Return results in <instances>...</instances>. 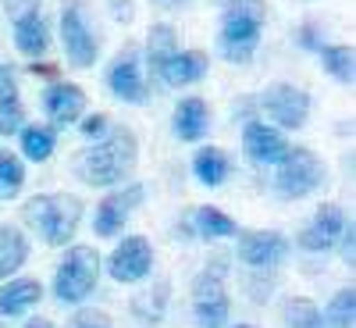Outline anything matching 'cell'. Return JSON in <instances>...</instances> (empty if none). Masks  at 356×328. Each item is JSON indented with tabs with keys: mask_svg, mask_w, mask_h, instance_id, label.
<instances>
[{
	"mask_svg": "<svg viewBox=\"0 0 356 328\" xmlns=\"http://www.w3.org/2000/svg\"><path fill=\"white\" fill-rule=\"evenodd\" d=\"M211 61H207L203 50H186V54H171L168 61H161L154 72L168 82V86H193L207 75Z\"/></svg>",
	"mask_w": 356,
	"mask_h": 328,
	"instance_id": "cell-16",
	"label": "cell"
},
{
	"mask_svg": "<svg viewBox=\"0 0 356 328\" xmlns=\"http://www.w3.org/2000/svg\"><path fill=\"white\" fill-rule=\"evenodd\" d=\"M57 146V136L50 125H25L22 129V154L29 161H47Z\"/></svg>",
	"mask_w": 356,
	"mask_h": 328,
	"instance_id": "cell-23",
	"label": "cell"
},
{
	"mask_svg": "<svg viewBox=\"0 0 356 328\" xmlns=\"http://www.w3.org/2000/svg\"><path fill=\"white\" fill-rule=\"evenodd\" d=\"M289 253V240L275 228L264 232H243L239 235V260L257 267V272H271L275 264H282Z\"/></svg>",
	"mask_w": 356,
	"mask_h": 328,
	"instance_id": "cell-10",
	"label": "cell"
},
{
	"mask_svg": "<svg viewBox=\"0 0 356 328\" xmlns=\"http://www.w3.org/2000/svg\"><path fill=\"white\" fill-rule=\"evenodd\" d=\"M40 4H43V0H4V11H8L11 22H18V18H25V15H36Z\"/></svg>",
	"mask_w": 356,
	"mask_h": 328,
	"instance_id": "cell-31",
	"label": "cell"
},
{
	"mask_svg": "<svg viewBox=\"0 0 356 328\" xmlns=\"http://www.w3.org/2000/svg\"><path fill=\"white\" fill-rule=\"evenodd\" d=\"M154 267V247L143 235H129L118 243V250L107 260V272L114 282H143Z\"/></svg>",
	"mask_w": 356,
	"mask_h": 328,
	"instance_id": "cell-9",
	"label": "cell"
},
{
	"mask_svg": "<svg viewBox=\"0 0 356 328\" xmlns=\"http://www.w3.org/2000/svg\"><path fill=\"white\" fill-rule=\"evenodd\" d=\"M15 43H18V50L29 54V57H43V54H47V47H50V29H47V22L40 18V11L15 22Z\"/></svg>",
	"mask_w": 356,
	"mask_h": 328,
	"instance_id": "cell-19",
	"label": "cell"
},
{
	"mask_svg": "<svg viewBox=\"0 0 356 328\" xmlns=\"http://www.w3.org/2000/svg\"><path fill=\"white\" fill-rule=\"evenodd\" d=\"M22 129H25L22 100H4V104H0V136H15Z\"/></svg>",
	"mask_w": 356,
	"mask_h": 328,
	"instance_id": "cell-29",
	"label": "cell"
},
{
	"mask_svg": "<svg viewBox=\"0 0 356 328\" xmlns=\"http://www.w3.org/2000/svg\"><path fill=\"white\" fill-rule=\"evenodd\" d=\"M107 8H111V18L122 22V25H129L136 18V4H132V0H107Z\"/></svg>",
	"mask_w": 356,
	"mask_h": 328,
	"instance_id": "cell-33",
	"label": "cell"
},
{
	"mask_svg": "<svg viewBox=\"0 0 356 328\" xmlns=\"http://www.w3.org/2000/svg\"><path fill=\"white\" fill-rule=\"evenodd\" d=\"M18 100V72L15 65H0V104Z\"/></svg>",
	"mask_w": 356,
	"mask_h": 328,
	"instance_id": "cell-30",
	"label": "cell"
},
{
	"mask_svg": "<svg viewBox=\"0 0 356 328\" xmlns=\"http://www.w3.org/2000/svg\"><path fill=\"white\" fill-rule=\"evenodd\" d=\"M193 225H196V235H203V240H228V235H235V221L221 214L218 207H196Z\"/></svg>",
	"mask_w": 356,
	"mask_h": 328,
	"instance_id": "cell-22",
	"label": "cell"
},
{
	"mask_svg": "<svg viewBox=\"0 0 356 328\" xmlns=\"http://www.w3.org/2000/svg\"><path fill=\"white\" fill-rule=\"evenodd\" d=\"M136 136L132 129H114L111 136H100V143L86 146L72 157V171L86 186H118L136 168Z\"/></svg>",
	"mask_w": 356,
	"mask_h": 328,
	"instance_id": "cell-1",
	"label": "cell"
},
{
	"mask_svg": "<svg viewBox=\"0 0 356 328\" xmlns=\"http://www.w3.org/2000/svg\"><path fill=\"white\" fill-rule=\"evenodd\" d=\"M139 203H143V186H139V182H136V186H125L122 193H114V196H107V200L97 207V214H93L97 235H107V240H111V235H118Z\"/></svg>",
	"mask_w": 356,
	"mask_h": 328,
	"instance_id": "cell-12",
	"label": "cell"
},
{
	"mask_svg": "<svg viewBox=\"0 0 356 328\" xmlns=\"http://www.w3.org/2000/svg\"><path fill=\"white\" fill-rule=\"evenodd\" d=\"M107 86H111V93H114L118 100H125V104H143V100H146V82H143V72H139L136 50H125V54L111 65Z\"/></svg>",
	"mask_w": 356,
	"mask_h": 328,
	"instance_id": "cell-14",
	"label": "cell"
},
{
	"mask_svg": "<svg viewBox=\"0 0 356 328\" xmlns=\"http://www.w3.org/2000/svg\"><path fill=\"white\" fill-rule=\"evenodd\" d=\"M68 328H111V321H107V314H100V311H82V314L72 318Z\"/></svg>",
	"mask_w": 356,
	"mask_h": 328,
	"instance_id": "cell-32",
	"label": "cell"
},
{
	"mask_svg": "<svg viewBox=\"0 0 356 328\" xmlns=\"http://www.w3.org/2000/svg\"><path fill=\"white\" fill-rule=\"evenodd\" d=\"M193 314L200 328H225L228 321V292H225V264L214 260V267L196 275L193 282Z\"/></svg>",
	"mask_w": 356,
	"mask_h": 328,
	"instance_id": "cell-7",
	"label": "cell"
},
{
	"mask_svg": "<svg viewBox=\"0 0 356 328\" xmlns=\"http://www.w3.org/2000/svg\"><path fill=\"white\" fill-rule=\"evenodd\" d=\"M243 150L253 164H278L289 150V143L285 136L275 129V125H267V122H250L243 129Z\"/></svg>",
	"mask_w": 356,
	"mask_h": 328,
	"instance_id": "cell-13",
	"label": "cell"
},
{
	"mask_svg": "<svg viewBox=\"0 0 356 328\" xmlns=\"http://www.w3.org/2000/svg\"><path fill=\"white\" fill-rule=\"evenodd\" d=\"M25 221L33 225L50 247H65L79 221H82V200L72 196V193H43V196H33L25 203Z\"/></svg>",
	"mask_w": 356,
	"mask_h": 328,
	"instance_id": "cell-3",
	"label": "cell"
},
{
	"mask_svg": "<svg viewBox=\"0 0 356 328\" xmlns=\"http://www.w3.org/2000/svg\"><path fill=\"white\" fill-rule=\"evenodd\" d=\"M235 328H253V325H235Z\"/></svg>",
	"mask_w": 356,
	"mask_h": 328,
	"instance_id": "cell-39",
	"label": "cell"
},
{
	"mask_svg": "<svg viewBox=\"0 0 356 328\" xmlns=\"http://www.w3.org/2000/svg\"><path fill=\"white\" fill-rule=\"evenodd\" d=\"M47 114L54 118V125H75L82 122V111H86V93L72 82H54L43 97Z\"/></svg>",
	"mask_w": 356,
	"mask_h": 328,
	"instance_id": "cell-15",
	"label": "cell"
},
{
	"mask_svg": "<svg viewBox=\"0 0 356 328\" xmlns=\"http://www.w3.org/2000/svg\"><path fill=\"white\" fill-rule=\"evenodd\" d=\"M285 325L289 328H328L317 311L314 300H307V296H296V300H289L285 307Z\"/></svg>",
	"mask_w": 356,
	"mask_h": 328,
	"instance_id": "cell-28",
	"label": "cell"
},
{
	"mask_svg": "<svg viewBox=\"0 0 356 328\" xmlns=\"http://www.w3.org/2000/svg\"><path fill=\"white\" fill-rule=\"evenodd\" d=\"M207 125H211V111H207V100L186 97L182 104H178V111H175V136H178V139L193 143V139H200V136L207 132Z\"/></svg>",
	"mask_w": 356,
	"mask_h": 328,
	"instance_id": "cell-18",
	"label": "cell"
},
{
	"mask_svg": "<svg viewBox=\"0 0 356 328\" xmlns=\"http://www.w3.org/2000/svg\"><path fill=\"white\" fill-rule=\"evenodd\" d=\"M157 8H168V11H175V8H189L193 0H154Z\"/></svg>",
	"mask_w": 356,
	"mask_h": 328,
	"instance_id": "cell-37",
	"label": "cell"
},
{
	"mask_svg": "<svg viewBox=\"0 0 356 328\" xmlns=\"http://www.w3.org/2000/svg\"><path fill=\"white\" fill-rule=\"evenodd\" d=\"M267 8L264 0H228L221 22V50L232 65H250L260 47Z\"/></svg>",
	"mask_w": 356,
	"mask_h": 328,
	"instance_id": "cell-2",
	"label": "cell"
},
{
	"mask_svg": "<svg viewBox=\"0 0 356 328\" xmlns=\"http://www.w3.org/2000/svg\"><path fill=\"white\" fill-rule=\"evenodd\" d=\"M260 107H264V114L271 118L275 125H282V129H303L307 114H310V93L300 89V86L275 82L271 89H264Z\"/></svg>",
	"mask_w": 356,
	"mask_h": 328,
	"instance_id": "cell-8",
	"label": "cell"
},
{
	"mask_svg": "<svg viewBox=\"0 0 356 328\" xmlns=\"http://www.w3.org/2000/svg\"><path fill=\"white\" fill-rule=\"evenodd\" d=\"M25 328H54V325H50V321H47V318H36V321H29V325H25Z\"/></svg>",
	"mask_w": 356,
	"mask_h": 328,
	"instance_id": "cell-38",
	"label": "cell"
},
{
	"mask_svg": "<svg viewBox=\"0 0 356 328\" xmlns=\"http://www.w3.org/2000/svg\"><path fill=\"white\" fill-rule=\"evenodd\" d=\"M324 182V164L314 150L307 146H289L285 157L278 161V175H275V189L289 200L310 196L317 186Z\"/></svg>",
	"mask_w": 356,
	"mask_h": 328,
	"instance_id": "cell-6",
	"label": "cell"
},
{
	"mask_svg": "<svg viewBox=\"0 0 356 328\" xmlns=\"http://www.w3.org/2000/svg\"><path fill=\"white\" fill-rule=\"evenodd\" d=\"M300 43L310 47V50H321V47H324V40L317 36V29H314V25H303V29H300Z\"/></svg>",
	"mask_w": 356,
	"mask_h": 328,
	"instance_id": "cell-36",
	"label": "cell"
},
{
	"mask_svg": "<svg viewBox=\"0 0 356 328\" xmlns=\"http://www.w3.org/2000/svg\"><path fill=\"white\" fill-rule=\"evenodd\" d=\"M353 235H356V228H353V221H349V225L342 228V235H339V240H342V257H346L349 267H353V260H356V257H353V250H356V240H353Z\"/></svg>",
	"mask_w": 356,
	"mask_h": 328,
	"instance_id": "cell-35",
	"label": "cell"
},
{
	"mask_svg": "<svg viewBox=\"0 0 356 328\" xmlns=\"http://www.w3.org/2000/svg\"><path fill=\"white\" fill-rule=\"evenodd\" d=\"M25 186V168H22V157L11 154V150H0V200H11L18 196Z\"/></svg>",
	"mask_w": 356,
	"mask_h": 328,
	"instance_id": "cell-25",
	"label": "cell"
},
{
	"mask_svg": "<svg viewBox=\"0 0 356 328\" xmlns=\"http://www.w3.org/2000/svg\"><path fill=\"white\" fill-rule=\"evenodd\" d=\"M146 54H150V68H157L161 61H168L171 54H178V36L171 25H150L146 36Z\"/></svg>",
	"mask_w": 356,
	"mask_h": 328,
	"instance_id": "cell-26",
	"label": "cell"
},
{
	"mask_svg": "<svg viewBox=\"0 0 356 328\" xmlns=\"http://www.w3.org/2000/svg\"><path fill=\"white\" fill-rule=\"evenodd\" d=\"M104 132H107V122L100 114H93V118H86V122H82V136L86 139H100Z\"/></svg>",
	"mask_w": 356,
	"mask_h": 328,
	"instance_id": "cell-34",
	"label": "cell"
},
{
	"mask_svg": "<svg viewBox=\"0 0 356 328\" xmlns=\"http://www.w3.org/2000/svg\"><path fill=\"white\" fill-rule=\"evenodd\" d=\"M61 40H65V57L72 68H93L100 57V40L89 22V8L82 0H68L61 8Z\"/></svg>",
	"mask_w": 356,
	"mask_h": 328,
	"instance_id": "cell-5",
	"label": "cell"
},
{
	"mask_svg": "<svg viewBox=\"0 0 356 328\" xmlns=\"http://www.w3.org/2000/svg\"><path fill=\"white\" fill-rule=\"evenodd\" d=\"M193 171H196V178L203 186H221L228 178V171H232V161H228L225 150H218V146H203V150H196V157H193Z\"/></svg>",
	"mask_w": 356,
	"mask_h": 328,
	"instance_id": "cell-21",
	"label": "cell"
},
{
	"mask_svg": "<svg viewBox=\"0 0 356 328\" xmlns=\"http://www.w3.org/2000/svg\"><path fill=\"white\" fill-rule=\"evenodd\" d=\"M342 228H346L342 207H339V203H324V207H317L314 221L300 232V247L310 250V253H324V250H332V247L339 243Z\"/></svg>",
	"mask_w": 356,
	"mask_h": 328,
	"instance_id": "cell-11",
	"label": "cell"
},
{
	"mask_svg": "<svg viewBox=\"0 0 356 328\" xmlns=\"http://www.w3.org/2000/svg\"><path fill=\"white\" fill-rule=\"evenodd\" d=\"M43 296V286L36 279H15L8 286H0V314L4 318H22L25 311H33Z\"/></svg>",
	"mask_w": 356,
	"mask_h": 328,
	"instance_id": "cell-17",
	"label": "cell"
},
{
	"mask_svg": "<svg viewBox=\"0 0 356 328\" xmlns=\"http://www.w3.org/2000/svg\"><path fill=\"white\" fill-rule=\"evenodd\" d=\"M100 282V253L93 247H72L54 275V296L61 304H82Z\"/></svg>",
	"mask_w": 356,
	"mask_h": 328,
	"instance_id": "cell-4",
	"label": "cell"
},
{
	"mask_svg": "<svg viewBox=\"0 0 356 328\" xmlns=\"http://www.w3.org/2000/svg\"><path fill=\"white\" fill-rule=\"evenodd\" d=\"M25 260H29V240L22 235V228L0 225V279L15 275Z\"/></svg>",
	"mask_w": 356,
	"mask_h": 328,
	"instance_id": "cell-20",
	"label": "cell"
},
{
	"mask_svg": "<svg viewBox=\"0 0 356 328\" xmlns=\"http://www.w3.org/2000/svg\"><path fill=\"white\" fill-rule=\"evenodd\" d=\"M317 54H321L324 72H328L332 79H339V82H346V86L353 82L356 65H353V50H349V47H321Z\"/></svg>",
	"mask_w": 356,
	"mask_h": 328,
	"instance_id": "cell-24",
	"label": "cell"
},
{
	"mask_svg": "<svg viewBox=\"0 0 356 328\" xmlns=\"http://www.w3.org/2000/svg\"><path fill=\"white\" fill-rule=\"evenodd\" d=\"M356 321V289H339L335 300L328 304V314H324V325L328 328H353Z\"/></svg>",
	"mask_w": 356,
	"mask_h": 328,
	"instance_id": "cell-27",
	"label": "cell"
}]
</instances>
